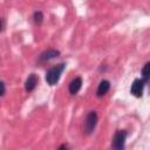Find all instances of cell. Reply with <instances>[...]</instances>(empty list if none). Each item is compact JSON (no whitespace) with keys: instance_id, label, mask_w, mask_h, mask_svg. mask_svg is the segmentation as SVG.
Returning <instances> with one entry per match:
<instances>
[{"instance_id":"6da1fadb","label":"cell","mask_w":150,"mask_h":150,"mask_svg":"<svg viewBox=\"0 0 150 150\" xmlns=\"http://www.w3.org/2000/svg\"><path fill=\"white\" fill-rule=\"evenodd\" d=\"M64 67H66L64 63H59V64H56V66H54V67H52V68H49L47 70V73H46V81H47V83L49 86H54V84H56L59 82L60 76H61Z\"/></svg>"},{"instance_id":"7a4b0ae2","label":"cell","mask_w":150,"mask_h":150,"mask_svg":"<svg viewBox=\"0 0 150 150\" xmlns=\"http://www.w3.org/2000/svg\"><path fill=\"white\" fill-rule=\"evenodd\" d=\"M125 139H127V131L125 130H116V132L112 137V142H111L112 150H124L125 149Z\"/></svg>"},{"instance_id":"3957f363","label":"cell","mask_w":150,"mask_h":150,"mask_svg":"<svg viewBox=\"0 0 150 150\" xmlns=\"http://www.w3.org/2000/svg\"><path fill=\"white\" fill-rule=\"evenodd\" d=\"M97 114L96 111H89L87 117H86V122H84V130L89 135L91 134L95 128H96V124H97Z\"/></svg>"},{"instance_id":"277c9868","label":"cell","mask_w":150,"mask_h":150,"mask_svg":"<svg viewBox=\"0 0 150 150\" xmlns=\"http://www.w3.org/2000/svg\"><path fill=\"white\" fill-rule=\"evenodd\" d=\"M144 84L145 83L141 79H135L131 84V88H130V94H132L135 97H142Z\"/></svg>"},{"instance_id":"5b68a950","label":"cell","mask_w":150,"mask_h":150,"mask_svg":"<svg viewBox=\"0 0 150 150\" xmlns=\"http://www.w3.org/2000/svg\"><path fill=\"white\" fill-rule=\"evenodd\" d=\"M59 55H60L59 50H56L54 48H49V49H46L45 52H42L40 54L39 59H40V61H49V60H52V59H54V57H56Z\"/></svg>"},{"instance_id":"8992f818","label":"cell","mask_w":150,"mask_h":150,"mask_svg":"<svg viewBox=\"0 0 150 150\" xmlns=\"http://www.w3.org/2000/svg\"><path fill=\"white\" fill-rule=\"evenodd\" d=\"M38 81H39L38 76L35 74H30L27 77L26 82H25V89H26V91H33L35 89L36 84H38Z\"/></svg>"},{"instance_id":"52a82bcc","label":"cell","mask_w":150,"mask_h":150,"mask_svg":"<svg viewBox=\"0 0 150 150\" xmlns=\"http://www.w3.org/2000/svg\"><path fill=\"white\" fill-rule=\"evenodd\" d=\"M81 87H82V79L80 76H77L74 80H71V82L69 83V88L68 89H69V93L71 95H75V94L79 93V90L81 89Z\"/></svg>"},{"instance_id":"ba28073f","label":"cell","mask_w":150,"mask_h":150,"mask_svg":"<svg viewBox=\"0 0 150 150\" xmlns=\"http://www.w3.org/2000/svg\"><path fill=\"white\" fill-rule=\"evenodd\" d=\"M109 89H110V82H109L108 80H102V81L100 82L98 87H97L96 95H97L98 97H102V96H104V95L108 93Z\"/></svg>"},{"instance_id":"9c48e42d","label":"cell","mask_w":150,"mask_h":150,"mask_svg":"<svg viewBox=\"0 0 150 150\" xmlns=\"http://www.w3.org/2000/svg\"><path fill=\"white\" fill-rule=\"evenodd\" d=\"M149 69H150V62H146L142 68V81L144 83L149 81Z\"/></svg>"},{"instance_id":"30bf717a","label":"cell","mask_w":150,"mask_h":150,"mask_svg":"<svg viewBox=\"0 0 150 150\" xmlns=\"http://www.w3.org/2000/svg\"><path fill=\"white\" fill-rule=\"evenodd\" d=\"M33 19H34V22H35L36 25H41L42 21H43V14H42V12H40V11L34 12Z\"/></svg>"},{"instance_id":"8fae6325","label":"cell","mask_w":150,"mask_h":150,"mask_svg":"<svg viewBox=\"0 0 150 150\" xmlns=\"http://www.w3.org/2000/svg\"><path fill=\"white\" fill-rule=\"evenodd\" d=\"M5 90H6V87H5V83L2 81H0V96H2L5 94Z\"/></svg>"},{"instance_id":"7c38bea8","label":"cell","mask_w":150,"mask_h":150,"mask_svg":"<svg viewBox=\"0 0 150 150\" xmlns=\"http://www.w3.org/2000/svg\"><path fill=\"white\" fill-rule=\"evenodd\" d=\"M57 150H68V145H67V144H61V145L57 148Z\"/></svg>"},{"instance_id":"4fadbf2b","label":"cell","mask_w":150,"mask_h":150,"mask_svg":"<svg viewBox=\"0 0 150 150\" xmlns=\"http://www.w3.org/2000/svg\"><path fill=\"white\" fill-rule=\"evenodd\" d=\"M1 29H2V21H1V19H0V32H1Z\"/></svg>"}]
</instances>
